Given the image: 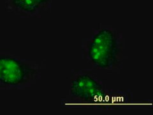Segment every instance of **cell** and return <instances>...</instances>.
Here are the masks:
<instances>
[{
	"instance_id": "cell-2",
	"label": "cell",
	"mask_w": 153,
	"mask_h": 115,
	"mask_svg": "<svg viewBox=\"0 0 153 115\" xmlns=\"http://www.w3.org/2000/svg\"><path fill=\"white\" fill-rule=\"evenodd\" d=\"M107 89L102 80L88 70H75L71 74L68 90L70 102L74 107L101 110Z\"/></svg>"
},
{
	"instance_id": "cell-5",
	"label": "cell",
	"mask_w": 153,
	"mask_h": 115,
	"mask_svg": "<svg viewBox=\"0 0 153 115\" xmlns=\"http://www.w3.org/2000/svg\"><path fill=\"white\" fill-rule=\"evenodd\" d=\"M36 1L41 10L47 11L51 8L52 0H36Z\"/></svg>"
},
{
	"instance_id": "cell-3",
	"label": "cell",
	"mask_w": 153,
	"mask_h": 115,
	"mask_svg": "<svg viewBox=\"0 0 153 115\" xmlns=\"http://www.w3.org/2000/svg\"><path fill=\"white\" fill-rule=\"evenodd\" d=\"M40 66L11 55H0V88L23 90L40 78Z\"/></svg>"
},
{
	"instance_id": "cell-4",
	"label": "cell",
	"mask_w": 153,
	"mask_h": 115,
	"mask_svg": "<svg viewBox=\"0 0 153 115\" xmlns=\"http://www.w3.org/2000/svg\"><path fill=\"white\" fill-rule=\"evenodd\" d=\"M5 8L24 18L40 17L41 9L36 0H7Z\"/></svg>"
},
{
	"instance_id": "cell-1",
	"label": "cell",
	"mask_w": 153,
	"mask_h": 115,
	"mask_svg": "<svg viewBox=\"0 0 153 115\" xmlns=\"http://www.w3.org/2000/svg\"><path fill=\"white\" fill-rule=\"evenodd\" d=\"M124 48L123 35L116 29L99 26L82 45L84 58L101 70H116L121 67Z\"/></svg>"
}]
</instances>
